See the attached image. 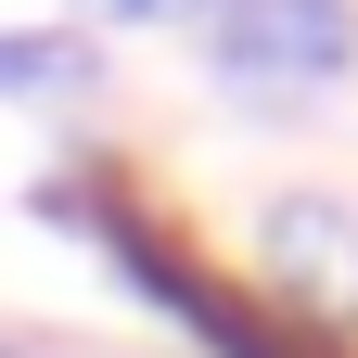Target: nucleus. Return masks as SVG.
Segmentation results:
<instances>
[{
  "mask_svg": "<svg viewBox=\"0 0 358 358\" xmlns=\"http://www.w3.org/2000/svg\"><path fill=\"white\" fill-rule=\"evenodd\" d=\"M205 52L243 103H307V90H333L358 64V13L345 0H217Z\"/></svg>",
  "mask_w": 358,
  "mask_h": 358,
  "instance_id": "nucleus-1",
  "label": "nucleus"
},
{
  "mask_svg": "<svg viewBox=\"0 0 358 358\" xmlns=\"http://www.w3.org/2000/svg\"><path fill=\"white\" fill-rule=\"evenodd\" d=\"M268 282H282L294 307H358V217L268 205Z\"/></svg>",
  "mask_w": 358,
  "mask_h": 358,
  "instance_id": "nucleus-2",
  "label": "nucleus"
},
{
  "mask_svg": "<svg viewBox=\"0 0 358 358\" xmlns=\"http://www.w3.org/2000/svg\"><path fill=\"white\" fill-rule=\"evenodd\" d=\"M0 90H13V103H64V90H90V38L13 26V38H0Z\"/></svg>",
  "mask_w": 358,
  "mask_h": 358,
  "instance_id": "nucleus-3",
  "label": "nucleus"
},
{
  "mask_svg": "<svg viewBox=\"0 0 358 358\" xmlns=\"http://www.w3.org/2000/svg\"><path fill=\"white\" fill-rule=\"evenodd\" d=\"M90 13H103V26H205L217 0H90Z\"/></svg>",
  "mask_w": 358,
  "mask_h": 358,
  "instance_id": "nucleus-4",
  "label": "nucleus"
},
{
  "mask_svg": "<svg viewBox=\"0 0 358 358\" xmlns=\"http://www.w3.org/2000/svg\"><path fill=\"white\" fill-rule=\"evenodd\" d=\"M0 358H38V345H13V333H0Z\"/></svg>",
  "mask_w": 358,
  "mask_h": 358,
  "instance_id": "nucleus-5",
  "label": "nucleus"
}]
</instances>
